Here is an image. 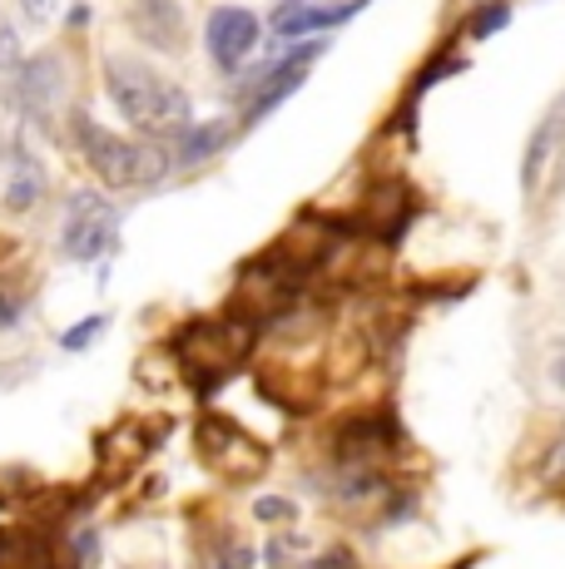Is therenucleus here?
Here are the masks:
<instances>
[{"label":"nucleus","instance_id":"obj_1","mask_svg":"<svg viewBox=\"0 0 565 569\" xmlns=\"http://www.w3.org/2000/svg\"><path fill=\"white\" fill-rule=\"evenodd\" d=\"M105 90H110L115 109L125 114V124L135 129V134L159 139V144L189 134V119H194L189 94H184L169 74L149 70L145 60H125V54H115V60L105 64Z\"/></svg>","mask_w":565,"mask_h":569},{"label":"nucleus","instance_id":"obj_2","mask_svg":"<svg viewBox=\"0 0 565 569\" xmlns=\"http://www.w3.org/2000/svg\"><path fill=\"white\" fill-rule=\"evenodd\" d=\"M75 139H80V154L90 159V169L100 173L115 189H149L169 173V154L159 144H139V139L110 134L95 119H75Z\"/></svg>","mask_w":565,"mask_h":569},{"label":"nucleus","instance_id":"obj_3","mask_svg":"<svg viewBox=\"0 0 565 569\" xmlns=\"http://www.w3.org/2000/svg\"><path fill=\"white\" fill-rule=\"evenodd\" d=\"M60 243H65V253H70L75 262L105 258L119 243V213H115V203L105 199V193H95V189H80L70 199V208H65Z\"/></svg>","mask_w":565,"mask_h":569},{"label":"nucleus","instance_id":"obj_4","mask_svg":"<svg viewBox=\"0 0 565 569\" xmlns=\"http://www.w3.org/2000/svg\"><path fill=\"white\" fill-rule=\"evenodd\" d=\"M204 40H209V54L224 64V70H238V64L254 54V46L264 40V26H258L254 10L244 6H219L204 26Z\"/></svg>","mask_w":565,"mask_h":569},{"label":"nucleus","instance_id":"obj_5","mask_svg":"<svg viewBox=\"0 0 565 569\" xmlns=\"http://www.w3.org/2000/svg\"><path fill=\"white\" fill-rule=\"evenodd\" d=\"M129 30L155 50L184 46V6L179 0H129Z\"/></svg>","mask_w":565,"mask_h":569},{"label":"nucleus","instance_id":"obj_6","mask_svg":"<svg viewBox=\"0 0 565 569\" xmlns=\"http://www.w3.org/2000/svg\"><path fill=\"white\" fill-rule=\"evenodd\" d=\"M367 0H343V6H308V0H282L274 10V30L278 40H298V36H313V30H333L343 20H353Z\"/></svg>","mask_w":565,"mask_h":569},{"label":"nucleus","instance_id":"obj_7","mask_svg":"<svg viewBox=\"0 0 565 569\" xmlns=\"http://www.w3.org/2000/svg\"><path fill=\"white\" fill-rule=\"evenodd\" d=\"M308 60H313V46L298 50V54H288V60H274V64H268L264 80L254 84V104H248V114H268L274 104L288 100V94L303 84V74H308Z\"/></svg>","mask_w":565,"mask_h":569},{"label":"nucleus","instance_id":"obj_8","mask_svg":"<svg viewBox=\"0 0 565 569\" xmlns=\"http://www.w3.org/2000/svg\"><path fill=\"white\" fill-rule=\"evenodd\" d=\"M16 84H20V100L36 109V114H50L60 100V84H65L60 60L56 54H40V60H30L26 70H16Z\"/></svg>","mask_w":565,"mask_h":569},{"label":"nucleus","instance_id":"obj_9","mask_svg":"<svg viewBox=\"0 0 565 569\" xmlns=\"http://www.w3.org/2000/svg\"><path fill=\"white\" fill-rule=\"evenodd\" d=\"M46 193V163L30 154L26 144L10 149V163H6V203L10 208H30Z\"/></svg>","mask_w":565,"mask_h":569},{"label":"nucleus","instance_id":"obj_10","mask_svg":"<svg viewBox=\"0 0 565 569\" xmlns=\"http://www.w3.org/2000/svg\"><path fill=\"white\" fill-rule=\"evenodd\" d=\"M565 144V119H546V124L531 134V144H526V159H521V183H526V193L536 199L541 193V183H546V163L556 159V149Z\"/></svg>","mask_w":565,"mask_h":569},{"label":"nucleus","instance_id":"obj_11","mask_svg":"<svg viewBox=\"0 0 565 569\" xmlns=\"http://www.w3.org/2000/svg\"><path fill=\"white\" fill-rule=\"evenodd\" d=\"M224 139H228V124H219V119H209L204 129H189L184 134V163H199V159H209V154H219L224 149Z\"/></svg>","mask_w":565,"mask_h":569},{"label":"nucleus","instance_id":"obj_12","mask_svg":"<svg viewBox=\"0 0 565 569\" xmlns=\"http://www.w3.org/2000/svg\"><path fill=\"white\" fill-rule=\"evenodd\" d=\"M20 70V36L6 16H0V74H16Z\"/></svg>","mask_w":565,"mask_h":569},{"label":"nucleus","instance_id":"obj_13","mask_svg":"<svg viewBox=\"0 0 565 569\" xmlns=\"http://www.w3.org/2000/svg\"><path fill=\"white\" fill-rule=\"evenodd\" d=\"M100 332H105V317H90V322L70 327V332H65V352H80V347H90V337H100Z\"/></svg>","mask_w":565,"mask_h":569},{"label":"nucleus","instance_id":"obj_14","mask_svg":"<svg viewBox=\"0 0 565 569\" xmlns=\"http://www.w3.org/2000/svg\"><path fill=\"white\" fill-rule=\"evenodd\" d=\"M506 16H511L506 6H492L486 16H476V20H472V36H492V30H502V20H506Z\"/></svg>","mask_w":565,"mask_h":569},{"label":"nucleus","instance_id":"obj_15","mask_svg":"<svg viewBox=\"0 0 565 569\" xmlns=\"http://www.w3.org/2000/svg\"><path fill=\"white\" fill-rule=\"evenodd\" d=\"M20 6H26V16L36 20V26H50L56 10H60V0H20Z\"/></svg>","mask_w":565,"mask_h":569},{"label":"nucleus","instance_id":"obj_16","mask_svg":"<svg viewBox=\"0 0 565 569\" xmlns=\"http://www.w3.org/2000/svg\"><path fill=\"white\" fill-rule=\"evenodd\" d=\"M16 317H20L16 302H10V298H0V327H10V322H16Z\"/></svg>","mask_w":565,"mask_h":569},{"label":"nucleus","instance_id":"obj_17","mask_svg":"<svg viewBox=\"0 0 565 569\" xmlns=\"http://www.w3.org/2000/svg\"><path fill=\"white\" fill-rule=\"evenodd\" d=\"M551 377H556V387L565 391V357H561V362H556V367H551Z\"/></svg>","mask_w":565,"mask_h":569}]
</instances>
